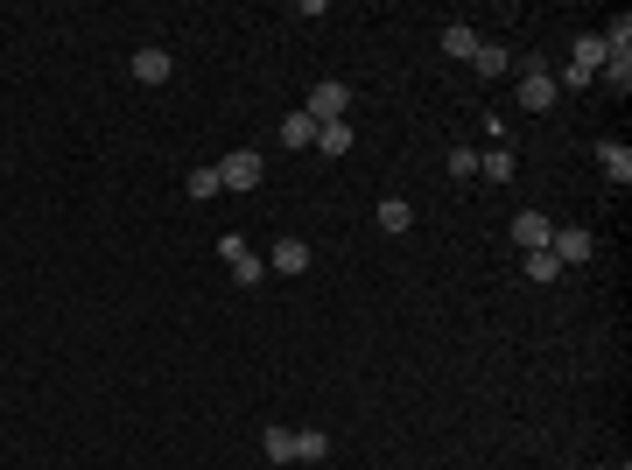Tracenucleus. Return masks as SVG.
Returning <instances> with one entry per match:
<instances>
[{
    "mask_svg": "<svg viewBox=\"0 0 632 470\" xmlns=\"http://www.w3.org/2000/svg\"><path fill=\"white\" fill-rule=\"evenodd\" d=\"M302 113H309L316 127H338V120L352 113V85H345V78H324V85L309 92V106H302Z\"/></svg>",
    "mask_w": 632,
    "mask_h": 470,
    "instance_id": "1",
    "label": "nucleus"
},
{
    "mask_svg": "<svg viewBox=\"0 0 632 470\" xmlns=\"http://www.w3.org/2000/svg\"><path fill=\"white\" fill-rule=\"evenodd\" d=\"M218 260H225V274H232V281H239V288H253V281H260V274H267V260H260V253H253V246H246V239H232V232H225V239H218Z\"/></svg>",
    "mask_w": 632,
    "mask_h": 470,
    "instance_id": "2",
    "label": "nucleus"
},
{
    "mask_svg": "<svg viewBox=\"0 0 632 470\" xmlns=\"http://www.w3.org/2000/svg\"><path fill=\"white\" fill-rule=\"evenodd\" d=\"M555 92H562V85H555V71L534 57V64L520 71V106H527V113H548V106H555Z\"/></svg>",
    "mask_w": 632,
    "mask_h": 470,
    "instance_id": "3",
    "label": "nucleus"
},
{
    "mask_svg": "<svg viewBox=\"0 0 632 470\" xmlns=\"http://www.w3.org/2000/svg\"><path fill=\"white\" fill-rule=\"evenodd\" d=\"M260 176H267V162H260L253 148H232V155L218 162V190H253Z\"/></svg>",
    "mask_w": 632,
    "mask_h": 470,
    "instance_id": "4",
    "label": "nucleus"
},
{
    "mask_svg": "<svg viewBox=\"0 0 632 470\" xmlns=\"http://www.w3.org/2000/svg\"><path fill=\"white\" fill-rule=\"evenodd\" d=\"M597 71H604V36H576V64L562 85H597Z\"/></svg>",
    "mask_w": 632,
    "mask_h": 470,
    "instance_id": "5",
    "label": "nucleus"
},
{
    "mask_svg": "<svg viewBox=\"0 0 632 470\" xmlns=\"http://www.w3.org/2000/svg\"><path fill=\"white\" fill-rule=\"evenodd\" d=\"M548 253H555V260H562V267H583V260H590V253H597V239H590V232H583V225H562V232H555V239H548Z\"/></svg>",
    "mask_w": 632,
    "mask_h": 470,
    "instance_id": "6",
    "label": "nucleus"
},
{
    "mask_svg": "<svg viewBox=\"0 0 632 470\" xmlns=\"http://www.w3.org/2000/svg\"><path fill=\"white\" fill-rule=\"evenodd\" d=\"M548 239H555V225H548L541 211H520V218H513V246H527V253H541Z\"/></svg>",
    "mask_w": 632,
    "mask_h": 470,
    "instance_id": "7",
    "label": "nucleus"
},
{
    "mask_svg": "<svg viewBox=\"0 0 632 470\" xmlns=\"http://www.w3.org/2000/svg\"><path fill=\"white\" fill-rule=\"evenodd\" d=\"M169 71H176V64H169V50H155V43H148V50H134V78H141V85H169Z\"/></svg>",
    "mask_w": 632,
    "mask_h": 470,
    "instance_id": "8",
    "label": "nucleus"
},
{
    "mask_svg": "<svg viewBox=\"0 0 632 470\" xmlns=\"http://www.w3.org/2000/svg\"><path fill=\"white\" fill-rule=\"evenodd\" d=\"M597 162H604V176H611L618 190L632 183V148H625V141H597Z\"/></svg>",
    "mask_w": 632,
    "mask_h": 470,
    "instance_id": "9",
    "label": "nucleus"
},
{
    "mask_svg": "<svg viewBox=\"0 0 632 470\" xmlns=\"http://www.w3.org/2000/svg\"><path fill=\"white\" fill-rule=\"evenodd\" d=\"M443 57H464V64H471V57H478V29H471V22H450V29H443Z\"/></svg>",
    "mask_w": 632,
    "mask_h": 470,
    "instance_id": "10",
    "label": "nucleus"
},
{
    "mask_svg": "<svg viewBox=\"0 0 632 470\" xmlns=\"http://www.w3.org/2000/svg\"><path fill=\"white\" fill-rule=\"evenodd\" d=\"M267 267H274V274H302V267H309V246H302V239H281V246L267 253Z\"/></svg>",
    "mask_w": 632,
    "mask_h": 470,
    "instance_id": "11",
    "label": "nucleus"
},
{
    "mask_svg": "<svg viewBox=\"0 0 632 470\" xmlns=\"http://www.w3.org/2000/svg\"><path fill=\"white\" fill-rule=\"evenodd\" d=\"M331 456V435L324 428H295V463H324Z\"/></svg>",
    "mask_w": 632,
    "mask_h": 470,
    "instance_id": "12",
    "label": "nucleus"
},
{
    "mask_svg": "<svg viewBox=\"0 0 632 470\" xmlns=\"http://www.w3.org/2000/svg\"><path fill=\"white\" fill-rule=\"evenodd\" d=\"M281 148H316V120L309 113H288L281 120Z\"/></svg>",
    "mask_w": 632,
    "mask_h": 470,
    "instance_id": "13",
    "label": "nucleus"
},
{
    "mask_svg": "<svg viewBox=\"0 0 632 470\" xmlns=\"http://www.w3.org/2000/svg\"><path fill=\"white\" fill-rule=\"evenodd\" d=\"M352 141H359V134H352L345 120H338V127H316V148H324L331 162H338V155H352Z\"/></svg>",
    "mask_w": 632,
    "mask_h": 470,
    "instance_id": "14",
    "label": "nucleus"
},
{
    "mask_svg": "<svg viewBox=\"0 0 632 470\" xmlns=\"http://www.w3.org/2000/svg\"><path fill=\"white\" fill-rule=\"evenodd\" d=\"M478 176H492V183H513V148H492V155H478Z\"/></svg>",
    "mask_w": 632,
    "mask_h": 470,
    "instance_id": "15",
    "label": "nucleus"
},
{
    "mask_svg": "<svg viewBox=\"0 0 632 470\" xmlns=\"http://www.w3.org/2000/svg\"><path fill=\"white\" fill-rule=\"evenodd\" d=\"M380 225H387V232H408V225H415V204H408V197H387V204H380Z\"/></svg>",
    "mask_w": 632,
    "mask_h": 470,
    "instance_id": "16",
    "label": "nucleus"
},
{
    "mask_svg": "<svg viewBox=\"0 0 632 470\" xmlns=\"http://www.w3.org/2000/svg\"><path fill=\"white\" fill-rule=\"evenodd\" d=\"M260 449H267L274 463H295V428H267V435H260Z\"/></svg>",
    "mask_w": 632,
    "mask_h": 470,
    "instance_id": "17",
    "label": "nucleus"
},
{
    "mask_svg": "<svg viewBox=\"0 0 632 470\" xmlns=\"http://www.w3.org/2000/svg\"><path fill=\"white\" fill-rule=\"evenodd\" d=\"M471 71H478V78H506V50H492V43H478V57H471Z\"/></svg>",
    "mask_w": 632,
    "mask_h": 470,
    "instance_id": "18",
    "label": "nucleus"
},
{
    "mask_svg": "<svg viewBox=\"0 0 632 470\" xmlns=\"http://www.w3.org/2000/svg\"><path fill=\"white\" fill-rule=\"evenodd\" d=\"M611 92H632V57H604V71H597Z\"/></svg>",
    "mask_w": 632,
    "mask_h": 470,
    "instance_id": "19",
    "label": "nucleus"
},
{
    "mask_svg": "<svg viewBox=\"0 0 632 470\" xmlns=\"http://www.w3.org/2000/svg\"><path fill=\"white\" fill-rule=\"evenodd\" d=\"M183 197H197V204H211V197H218V169H190V183H183Z\"/></svg>",
    "mask_w": 632,
    "mask_h": 470,
    "instance_id": "20",
    "label": "nucleus"
},
{
    "mask_svg": "<svg viewBox=\"0 0 632 470\" xmlns=\"http://www.w3.org/2000/svg\"><path fill=\"white\" fill-rule=\"evenodd\" d=\"M555 274H562V260H555L548 246H541V253H527V281H555Z\"/></svg>",
    "mask_w": 632,
    "mask_h": 470,
    "instance_id": "21",
    "label": "nucleus"
},
{
    "mask_svg": "<svg viewBox=\"0 0 632 470\" xmlns=\"http://www.w3.org/2000/svg\"><path fill=\"white\" fill-rule=\"evenodd\" d=\"M450 176L471 183V176H478V148H450Z\"/></svg>",
    "mask_w": 632,
    "mask_h": 470,
    "instance_id": "22",
    "label": "nucleus"
}]
</instances>
